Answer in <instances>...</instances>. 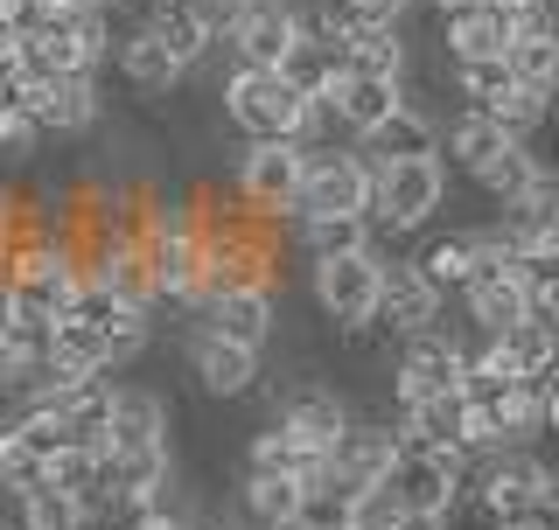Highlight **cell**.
<instances>
[{
    "label": "cell",
    "mask_w": 559,
    "mask_h": 530,
    "mask_svg": "<svg viewBox=\"0 0 559 530\" xmlns=\"http://www.w3.org/2000/svg\"><path fill=\"white\" fill-rule=\"evenodd\" d=\"M489 530H552V517H503V523H489Z\"/></svg>",
    "instance_id": "44"
},
{
    "label": "cell",
    "mask_w": 559,
    "mask_h": 530,
    "mask_svg": "<svg viewBox=\"0 0 559 530\" xmlns=\"http://www.w3.org/2000/svg\"><path fill=\"white\" fill-rule=\"evenodd\" d=\"M454 384H462V342H448L441 328H427V335H406V357H399V377H392L399 405L448 398Z\"/></svg>",
    "instance_id": "11"
},
{
    "label": "cell",
    "mask_w": 559,
    "mask_h": 530,
    "mask_svg": "<svg viewBox=\"0 0 559 530\" xmlns=\"http://www.w3.org/2000/svg\"><path fill=\"white\" fill-rule=\"evenodd\" d=\"M468 322H476V335H503L524 322V293H518V265L511 273H489V279H468Z\"/></svg>",
    "instance_id": "26"
},
{
    "label": "cell",
    "mask_w": 559,
    "mask_h": 530,
    "mask_svg": "<svg viewBox=\"0 0 559 530\" xmlns=\"http://www.w3.org/2000/svg\"><path fill=\"white\" fill-rule=\"evenodd\" d=\"M0 265H8V252H0Z\"/></svg>",
    "instance_id": "48"
},
{
    "label": "cell",
    "mask_w": 559,
    "mask_h": 530,
    "mask_svg": "<svg viewBox=\"0 0 559 530\" xmlns=\"http://www.w3.org/2000/svg\"><path fill=\"white\" fill-rule=\"evenodd\" d=\"M497 342H503V357H511L518 377H532V370H552V357H559V349H552V322H518V328H503Z\"/></svg>",
    "instance_id": "36"
},
{
    "label": "cell",
    "mask_w": 559,
    "mask_h": 530,
    "mask_svg": "<svg viewBox=\"0 0 559 530\" xmlns=\"http://www.w3.org/2000/svg\"><path fill=\"white\" fill-rule=\"evenodd\" d=\"M266 349H238V342H217V335H189V370H197V384L210 398H245L266 370H259Z\"/></svg>",
    "instance_id": "15"
},
{
    "label": "cell",
    "mask_w": 559,
    "mask_h": 530,
    "mask_svg": "<svg viewBox=\"0 0 559 530\" xmlns=\"http://www.w3.org/2000/svg\"><path fill=\"white\" fill-rule=\"evenodd\" d=\"M399 98H406V92H399V77H357V70H343V77L329 84V112H336V127L357 133V140L371 133Z\"/></svg>",
    "instance_id": "20"
},
{
    "label": "cell",
    "mask_w": 559,
    "mask_h": 530,
    "mask_svg": "<svg viewBox=\"0 0 559 530\" xmlns=\"http://www.w3.org/2000/svg\"><path fill=\"white\" fill-rule=\"evenodd\" d=\"M35 140H43V133H35V119L8 98V105H0V154H14V161H22V154H35Z\"/></svg>",
    "instance_id": "39"
},
{
    "label": "cell",
    "mask_w": 559,
    "mask_h": 530,
    "mask_svg": "<svg viewBox=\"0 0 559 530\" xmlns=\"http://www.w3.org/2000/svg\"><path fill=\"white\" fill-rule=\"evenodd\" d=\"M378 252H343V258H314V308L336 328H371L378 308Z\"/></svg>",
    "instance_id": "7"
},
{
    "label": "cell",
    "mask_w": 559,
    "mask_h": 530,
    "mask_svg": "<svg viewBox=\"0 0 559 530\" xmlns=\"http://www.w3.org/2000/svg\"><path fill=\"white\" fill-rule=\"evenodd\" d=\"M503 140H511V133H503L497 119H483V112H462V119L448 127V140H441V147H448V161H454V168H468V174H476V168L489 161V154H503Z\"/></svg>",
    "instance_id": "32"
},
{
    "label": "cell",
    "mask_w": 559,
    "mask_h": 530,
    "mask_svg": "<svg viewBox=\"0 0 559 530\" xmlns=\"http://www.w3.org/2000/svg\"><path fill=\"white\" fill-rule=\"evenodd\" d=\"M14 105L35 119V133H92L98 127V84L92 77H43V84L14 77Z\"/></svg>",
    "instance_id": "10"
},
{
    "label": "cell",
    "mask_w": 559,
    "mask_h": 530,
    "mask_svg": "<svg viewBox=\"0 0 559 530\" xmlns=\"http://www.w3.org/2000/svg\"><path fill=\"white\" fill-rule=\"evenodd\" d=\"M454 77H462V98H468V112H497L503 98L518 92V77L503 70V57H489V63H454Z\"/></svg>",
    "instance_id": "34"
},
{
    "label": "cell",
    "mask_w": 559,
    "mask_h": 530,
    "mask_svg": "<svg viewBox=\"0 0 559 530\" xmlns=\"http://www.w3.org/2000/svg\"><path fill=\"white\" fill-rule=\"evenodd\" d=\"M119 70H127V84H140V92H175V84L189 77V70L175 63V57H168L162 43H154L147 28L119 35Z\"/></svg>",
    "instance_id": "28"
},
{
    "label": "cell",
    "mask_w": 559,
    "mask_h": 530,
    "mask_svg": "<svg viewBox=\"0 0 559 530\" xmlns=\"http://www.w3.org/2000/svg\"><path fill=\"white\" fill-rule=\"evenodd\" d=\"M294 189H301V147L294 140H252L238 161V196L259 217H287Z\"/></svg>",
    "instance_id": "8"
},
{
    "label": "cell",
    "mask_w": 559,
    "mask_h": 530,
    "mask_svg": "<svg viewBox=\"0 0 559 530\" xmlns=\"http://www.w3.org/2000/svg\"><path fill=\"white\" fill-rule=\"evenodd\" d=\"M503 70L524 84V92H546L552 98V70H559V49H552V28L546 14H524L511 28V43H503Z\"/></svg>",
    "instance_id": "21"
},
{
    "label": "cell",
    "mask_w": 559,
    "mask_h": 530,
    "mask_svg": "<svg viewBox=\"0 0 559 530\" xmlns=\"http://www.w3.org/2000/svg\"><path fill=\"white\" fill-rule=\"evenodd\" d=\"M43 482H49V461H35V454L22 447V433L0 426V489L22 496V489H43Z\"/></svg>",
    "instance_id": "37"
},
{
    "label": "cell",
    "mask_w": 559,
    "mask_h": 530,
    "mask_svg": "<svg viewBox=\"0 0 559 530\" xmlns=\"http://www.w3.org/2000/svg\"><path fill=\"white\" fill-rule=\"evenodd\" d=\"M413 265H419V279H427V287L441 293V300H448V293H462V287H468V265H476V231H448V238H433Z\"/></svg>",
    "instance_id": "29"
},
{
    "label": "cell",
    "mask_w": 559,
    "mask_h": 530,
    "mask_svg": "<svg viewBox=\"0 0 559 530\" xmlns=\"http://www.w3.org/2000/svg\"><path fill=\"white\" fill-rule=\"evenodd\" d=\"M197 314H203V335H217V342H238V349H266L273 342V293L266 287L210 293V300H197Z\"/></svg>",
    "instance_id": "14"
},
{
    "label": "cell",
    "mask_w": 559,
    "mask_h": 530,
    "mask_svg": "<svg viewBox=\"0 0 559 530\" xmlns=\"http://www.w3.org/2000/svg\"><path fill=\"white\" fill-rule=\"evenodd\" d=\"M8 231H14V196H0V244H8Z\"/></svg>",
    "instance_id": "45"
},
{
    "label": "cell",
    "mask_w": 559,
    "mask_h": 530,
    "mask_svg": "<svg viewBox=\"0 0 559 530\" xmlns=\"http://www.w3.org/2000/svg\"><path fill=\"white\" fill-rule=\"evenodd\" d=\"M294 35H301V14H294L287 0H245V14L217 35V43L231 49V63H245V70H280Z\"/></svg>",
    "instance_id": "9"
},
{
    "label": "cell",
    "mask_w": 559,
    "mask_h": 530,
    "mask_svg": "<svg viewBox=\"0 0 559 530\" xmlns=\"http://www.w3.org/2000/svg\"><path fill=\"white\" fill-rule=\"evenodd\" d=\"M127 530H203V523L189 517V509H175L168 496H154V503H140L133 517H127Z\"/></svg>",
    "instance_id": "40"
},
{
    "label": "cell",
    "mask_w": 559,
    "mask_h": 530,
    "mask_svg": "<svg viewBox=\"0 0 559 530\" xmlns=\"http://www.w3.org/2000/svg\"><path fill=\"white\" fill-rule=\"evenodd\" d=\"M203 530H252V523H203Z\"/></svg>",
    "instance_id": "46"
},
{
    "label": "cell",
    "mask_w": 559,
    "mask_h": 530,
    "mask_svg": "<svg viewBox=\"0 0 559 530\" xmlns=\"http://www.w3.org/2000/svg\"><path fill=\"white\" fill-rule=\"evenodd\" d=\"M0 530H8V523H0Z\"/></svg>",
    "instance_id": "49"
},
{
    "label": "cell",
    "mask_w": 559,
    "mask_h": 530,
    "mask_svg": "<svg viewBox=\"0 0 559 530\" xmlns=\"http://www.w3.org/2000/svg\"><path fill=\"white\" fill-rule=\"evenodd\" d=\"M441 43H448V63H489V57H503L511 28L489 8H462V14H441Z\"/></svg>",
    "instance_id": "24"
},
{
    "label": "cell",
    "mask_w": 559,
    "mask_h": 530,
    "mask_svg": "<svg viewBox=\"0 0 559 530\" xmlns=\"http://www.w3.org/2000/svg\"><path fill=\"white\" fill-rule=\"evenodd\" d=\"M371 209V161L343 147H301V189H294V217H364Z\"/></svg>",
    "instance_id": "4"
},
{
    "label": "cell",
    "mask_w": 559,
    "mask_h": 530,
    "mask_svg": "<svg viewBox=\"0 0 559 530\" xmlns=\"http://www.w3.org/2000/svg\"><path fill=\"white\" fill-rule=\"evenodd\" d=\"M98 454H168V405L154 392H140V384H127V392H112V412H105V439Z\"/></svg>",
    "instance_id": "13"
},
{
    "label": "cell",
    "mask_w": 559,
    "mask_h": 530,
    "mask_svg": "<svg viewBox=\"0 0 559 530\" xmlns=\"http://www.w3.org/2000/svg\"><path fill=\"white\" fill-rule=\"evenodd\" d=\"M392 454H399L392 426H364V419H349V426L336 433V447H329V474H343L349 489H371V482H384Z\"/></svg>",
    "instance_id": "18"
},
{
    "label": "cell",
    "mask_w": 559,
    "mask_h": 530,
    "mask_svg": "<svg viewBox=\"0 0 559 530\" xmlns=\"http://www.w3.org/2000/svg\"><path fill=\"white\" fill-rule=\"evenodd\" d=\"M98 8H112V0H98Z\"/></svg>",
    "instance_id": "47"
},
{
    "label": "cell",
    "mask_w": 559,
    "mask_h": 530,
    "mask_svg": "<svg viewBox=\"0 0 559 530\" xmlns=\"http://www.w3.org/2000/svg\"><path fill=\"white\" fill-rule=\"evenodd\" d=\"M371 322H384L392 335H427L433 322H441V293L419 279L413 258L378 265V308H371Z\"/></svg>",
    "instance_id": "12"
},
{
    "label": "cell",
    "mask_w": 559,
    "mask_h": 530,
    "mask_svg": "<svg viewBox=\"0 0 559 530\" xmlns=\"http://www.w3.org/2000/svg\"><path fill=\"white\" fill-rule=\"evenodd\" d=\"M448 196L441 154H413V161H371V209L364 217L384 231H419Z\"/></svg>",
    "instance_id": "3"
},
{
    "label": "cell",
    "mask_w": 559,
    "mask_h": 530,
    "mask_svg": "<svg viewBox=\"0 0 559 530\" xmlns=\"http://www.w3.org/2000/svg\"><path fill=\"white\" fill-rule=\"evenodd\" d=\"M364 154H371V161H413V154H441V127L427 119V105L399 98L392 112H384L378 127L364 133Z\"/></svg>",
    "instance_id": "19"
},
{
    "label": "cell",
    "mask_w": 559,
    "mask_h": 530,
    "mask_svg": "<svg viewBox=\"0 0 559 530\" xmlns=\"http://www.w3.org/2000/svg\"><path fill=\"white\" fill-rule=\"evenodd\" d=\"M14 517H22V530H92L84 503L70 496V489H57V482L22 489V496H14Z\"/></svg>",
    "instance_id": "31"
},
{
    "label": "cell",
    "mask_w": 559,
    "mask_h": 530,
    "mask_svg": "<svg viewBox=\"0 0 559 530\" xmlns=\"http://www.w3.org/2000/svg\"><path fill=\"white\" fill-rule=\"evenodd\" d=\"M280 77H287V84H294L301 98H329V84L343 77V49L301 28V35L287 43V57H280Z\"/></svg>",
    "instance_id": "23"
},
{
    "label": "cell",
    "mask_w": 559,
    "mask_h": 530,
    "mask_svg": "<svg viewBox=\"0 0 559 530\" xmlns=\"http://www.w3.org/2000/svg\"><path fill=\"white\" fill-rule=\"evenodd\" d=\"M468 489H476L489 523H503V517H552V468L538 461V454H524V447L489 454Z\"/></svg>",
    "instance_id": "5"
},
{
    "label": "cell",
    "mask_w": 559,
    "mask_h": 530,
    "mask_svg": "<svg viewBox=\"0 0 559 530\" xmlns=\"http://www.w3.org/2000/svg\"><path fill=\"white\" fill-rule=\"evenodd\" d=\"M462 392H448V398H427V405H406V426L399 433H413V439H433V447H454V433H462Z\"/></svg>",
    "instance_id": "35"
},
{
    "label": "cell",
    "mask_w": 559,
    "mask_h": 530,
    "mask_svg": "<svg viewBox=\"0 0 559 530\" xmlns=\"http://www.w3.org/2000/svg\"><path fill=\"white\" fill-rule=\"evenodd\" d=\"M308 258H343V252H371V217H301Z\"/></svg>",
    "instance_id": "33"
},
{
    "label": "cell",
    "mask_w": 559,
    "mask_h": 530,
    "mask_svg": "<svg viewBox=\"0 0 559 530\" xmlns=\"http://www.w3.org/2000/svg\"><path fill=\"white\" fill-rule=\"evenodd\" d=\"M343 70H357V77H399L406 70V35H399V22H364L343 43Z\"/></svg>",
    "instance_id": "27"
},
{
    "label": "cell",
    "mask_w": 559,
    "mask_h": 530,
    "mask_svg": "<svg viewBox=\"0 0 559 530\" xmlns=\"http://www.w3.org/2000/svg\"><path fill=\"white\" fill-rule=\"evenodd\" d=\"M357 496H364V489H349L343 474H322V482L301 489L287 530H357Z\"/></svg>",
    "instance_id": "25"
},
{
    "label": "cell",
    "mask_w": 559,
    "mask_h": 530,
    "mask_svg": "<svg viewBox=\"0 0 559 530\" xmlns=\"http://www.w3.org/2000/svg\"><path fill=\"white\" fill-rule=\"evenodd\" d=\"M384 489L399 496V509H427V517H454L468 489V461L454 447H433V439H413L399 433V454L384 468Z\"/></svg>",
    "instance_id": "1"
},
{
    "label": "cell",
    "mask_w": 559,
    "mask_h": 530,
    "mask_svg": "<svg viewBox=\"0 0 559 530\" xmlns=\"http://www.w3.org/2000/svg\"><path fill=\"white\" fill-rule=\"evenodd\" d=\"M49 377H105V335L70 308L49 322Z\"/></svg>",
    "instance_id": "22"
},
{
    "label": "cell",
    "mask_w": 559,
    "mask_h": 530,
    "mask_svg": "<svg viewBox=\"0 0 559 530\" xmlns=\"http://www.w3.org/2000/svg\"><path fill=\"white\" fill-rule=\"evenodd\" d=\"M378 530H448V517H427V509H399L392 523H378Z\"/></svg>",
    "instance_id": "42"
},
{
    "label": "cell",
    "mask_w": 559,
    "mask_h": 530,
    "mask_svg": "<svg viewBox=\"0 0 559 530\" xmlns=\"http://www.w3.org/2000/svg\"><path fill=\"white\" fill-rule=\"evenodd\" d=\"M476 182H483L503 209H518V203H546V196H552V174H546V161H538L524 140H503V154H489V161L476 168Z\"/></svg>",
    "instance_id": "17"
},
{
    "label": "cell",
    "mask_w": 559,
    "mask_h": 530,
    "mask_svg": "<svg viewBox=\"0 0 559 530\" xmlns=\"http://www.w3.org/2000/svg\"><path fill=\"white\" fill-rule=\"evenodd\" d=\"M189 8H197V22H203L210 35H224V28L245 14V0H189Z\"/></svg>",
    "instance_id": "41"
},
{
    "label": "cell",
    "mask_w": 559,
    "mask_h": 530,
    "mask_svg": "<svg viewBox=\"0 0 559 530\" xmlns=\"http://www.w3.org/2000/svg\"><path fill=\"white\" fill-rule=\"evenodd\" d=\"M349 8H357L364 22H399V14H406V0H349Z\"/></svg>",
    "instance_id": "43"
},
{
    "label": "cell",
    "mask_w": 559,
    "mask_h": 530,
    "mask_svg": "<svg viewBox=\"0 0 559 530\" xmlns=\"http://www.w3.org/2000/svg\"><path fill=\"white\" fill-rule=\"evenodd\" d=\"M224 119H231L245 140H301L308 98L294 92L280 70H245V63H231V77H224Z\"/></svg>",
    "instance_id": "2"
},
{
    "label": "cell",
    "mask_w": 559,
    "mask_h": 530,
    "mask_svg": "<svg viewBox=\"0 0 559 530\" xmlns=\"http://www.w3.org/2000/svg\"><path fill=\"white\" fill-rule=\"evenodd\" d=\"M245 474H294V482H301V454L287 447L280 426H259L252 447H245Z\"/></svg>",
    "instance_id": "38"
},
{
    "label": "cell",
    "mask_w": 559,
    "mask_h": 530,
    "mask_svg": "<svg viewBox=\"0 0 559 530\" xmlns=\"http://www.w3.org/2000/svg\"><path fill=\"white\" fill-rule=\"evenodd\" d=\"M301 489L308 482H294V474H245V517H252V530H287Z\"/></svg>",
    "instance_id": "30"
},
{
    "label": "cell",
    "mask_w": 559,
    "mask_h": 530,
    "mask_svg": "<svg viewBox=\"0 0 559 530\" xmlns=\"http://www.w3.org/2000/svg\"><path fill=\"white\" fill-rule=\"evenodd\" d=\"M43 377H49V322H28L0 300V384L35 392Z\"/></svg>",
    "instance_id": "16"
},
{
    "label": "cell",
    "mask_w": 559,
    "mask_h": 530,
    "mask_svg": "<svg viewBox=\"0 0 559 530\" xmlns=\"http://www.w3.org/2000/svg\"><path fill=\"white\" fill-rule=\"evenodd\" d=\"M280 433H287V447L301 454V482H322L329 474V447H336V433L349 426V405L336 392H322V384H301V392L280 398Z\"/></svg>",
    "instance_id": "6"
}]
</instances>
